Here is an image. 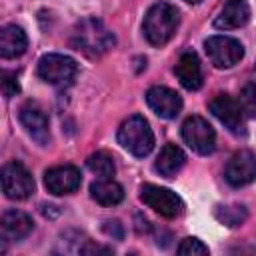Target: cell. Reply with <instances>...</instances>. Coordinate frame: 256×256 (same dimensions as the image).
<instances>
[{
  "instance_id": "obj_1",
  "label": "cell",
  "mask_w": 256,
  "mask_h": 256,
  "mask_svg": "<svg viewBox=\"0 0 256 256\" xmlns=\"http://www.w3.org/2000/svg\"><path fill=\"white\" fill-rule=\"evenodd\" d=\"M116 44L112 30L98 18H84L74 26L72 32V46L90 58H98L106 54Z\"/></svg>"
},
{
  "instance_id": "obj_2",
  "label": "cell",
  "mask_w": 256,
  "mask_h": 256,
  "mask_svg": "<svg viewBox=\"0 0 256 256\" xmlns=\"http://www.w3.org/2000/svg\"><path fill=\"white\" fill-rule=\"evenodd\" d=\"M178 26H180V12L176 6L168 2L152 4L142 22L144 36L152 46H164L166 42H170Z\"/></svg>"
},
{
  "instance_id": "obj_3",
  "label": "cell",
  "mask_w": 256,
  "mask_h": 256,
  "mask_svg": "<svg viewBox=\"0 0 256 256\" xmlns=\"http://www.w3.org/2000/svg\"><path fill=\"white\" fill-rule=\"evenodd\" d=\"M118 144L136 158H144L154 148V134L148 120L140 114L128 116L118 128Z\"/></svg>"
},
{
  "instance_id": "obj_4",
  "label": "cell",
  "mask_w": 256,
  "mask_h": 256,
  "mask_svg": "<svg viewBox=\"0 0 256 256\" xmlns=\"http://www.w3.org/2000/svg\"><path fill=\"white\" fill-rule=\"evenodd\" d=\"M78 74V64L66 54H44L38 60V78L56 88H66L74 82Z\"/></svg>"
},
{
  "instance_id": "obj_5",
  "label": "cell",
  "mask_w": 256,
  "mask_h": 256,
  "mask_svg": "<svg viewBox=\"0 0 256 256\" xmlns=\"http://www.w3.org/2000/svg\"><path fill=\"white\" fill-rule=\"evenodd\" d=\"M180 134H182V140L186 142V146L200 156H208L216 148V132L208 124V120H204L202 116L186 118L180 128Z\"/></svg>"
},
{
  "instance_id": "obj_6",
  "label": "cell",
  "mask_w": 256,
  "mask_h": 256,
  "mask_svg": "<svg viewBox=\"0 0 256 256\" xmlns=\"http://www.w3.org/2000/svg\"><path fill=\"white\" fill-rule=\"evenodd\" d=\"M140 200L164 218H176L184 210V202L176 192L156 184H144L140 188Z\"/></svg>"
},
{
  "instance_id": "obj_7",
  "label": "cell",
  "mask_w": 256,
  "mask_h": 256,
  "mask_svg": "<svg viewBox=\"0 0 256 256\" xmlns=\"http://www.w3.org/2000/svg\"><path fill=\"white\" fill-rule=\"evenodd\" d=\"M204 50L216 68H232L244 58V46L240 40L224 34L210 36L204 42Z\"/></svg>"
},
{
  "instance_id": "obj_8",
  "label": "cell",
  "mask_w": 256,
  "mask_h": 256,
  "mask_svg": "<svg viewBox=\"0 0 256 256\" xmlns=\"http://www.w3.org/2000/svg\"><path fill=\"white\" fill-rule=\"evenodd\" d=\"M2 190L4 196L10 200H26L34 194V178L28 168L20 162H8L2 168Z\"/></svg>"
},
{
  "instance_id": "obj_9",
  "label": "cell",
  "mask_w": 256,
  "mask_h": 256,
  "mask_svg": "<svg viewBox=\"0 0 256 256\" xmlns=\"http://www.w3.org/2000/svg\"><path fill=\"white\" fill-rule=\"evenodd\" d=\"M210 112L220 120V124H224V128L236 136H244L246 134V126H244V110L240 106V102H236L232 96L228 94H216L210 102H208Z\"/></svg>"
},
{
  "instance_id": "obj_10",
  "label": "cell",
  "mask_w": 256,
  "mask_h": 256,
  "mask_svg": "<svg viewBox=\"0 0 256 256\" xmlns=\"http://www.w3.org/2000/svg\"><path fill=\"white\" fill-rule=\"evenodd\" d=\"M224 178L230 186L242 188L256 180V154L252 150H238L224 168Z\"/></svg>"
},
{
  "instance_id": "obj_11",
  "label": "cell",
  "mask_w": 256,
  "mask_h": 256,
  "mask_svg": "<svg viewBox=\"0 0 256 256\" xmlns=\"http://www.w3.org/2000/svg\"><path fill=\"white\" fill-rule=\"evenodd\" d=\"M80 184H82L80 170L76 166H72V164L54 166V168L46 170V174H44V186L54 196L72 194V192H76L80 188Z\"/></svg>"
},
{
  "instance_id": "obj_12",
  "label": "cell",
  "mask_w": 256,
  "mask_h": 256,
  "mask_svg": "<svg viewBox=\"0 0 256 256\" xmlns=\"http://www.w3.org/2000/svg\"><path fill=\"white\" fill-rule=\"evenodd\" d=\"M146 104L150 106V110L154 114H158L160 118L172 120L180 114L182 110V98L178 92H174L168 86H152L146 92Z\"/></svg>"
},
{
  "instance_id": "obj_13",
  "label": "cell",
  "mask_w": 256,
  "mask_h": 256,
  "mask_svg": "<svg viewBox=\"0 0 256 256\" xmlns=\"http://www.w3.org/2000/svg\"><path fill=\"white\" fill-rule=\"evenodd\" d=\"M250 20V6L246 0H226L214 18V28L234 30L246 26Z\"/></svg>"
},
{
  "instance_id": "obj_14",
  "label": "cell",
  "mask_w": 256,
  "mask_h": 256,
  "mask_svg": "<svg viewBox=\"0 0 256 256\" xmlns=\"http://www.w3.org/2000/svg\"><path fill=\"white\" fill-rule=\"evenodd\" d=\"M34 228L32 218L22 210H6L0 220V234L4 242H18L26 238Z\"/></svg>"
},
{
  "instance_id": "obj_15",
  "label": "cell",
  "mask_w": 256,
  "mask_h": 256,
  "mask_svg": "<svg viewBox=\"0 0 256 256\" xmlns=\"http://www.w3.org/2000/svg\"><path fill=\"white\" fill-rule=\"evenodd\" d=\"M174 74L186 90H198L202 86V66L196 52H182L174 66Z\"/></svg>"
},
{
  "instance_id": "obj_16",
  "label": "cell",
  "mask_w": 256,
  "mask_h": 256,
  "mask_svg": "<svg viewBox=\"0 0 256 256\" xmlns=\"http://www.w3.org/2000/svg\"><path fill=\"white\" fill-rule=\"evenodd\" d=\"M20 122L22 126L26 128V132L38 142V144H48L50 140V130H48V118L46 114L34 106V104H26L22 110H20Z\"/></svg>"
},
{
  "instance_id": "obj_17",
  "label": "cell",
  "mask_w": 256,
  "mask_h": 256,
  "mask_svg": "<svg viewBox=\"0 0 256 256\" xmlns=\"http://www.w3.org/2000/svg\"><path fill=\"white\" fill-rule=\"evenodd\" d=\"M28 48V36L26 32L16 24H6L0 30V56L4 60L18 58Z\"/></svg>"
},
{
  "instance_id": "obj_18",
  "label": "cell",
  "mask_w": 256,
  "mask_h": 256,
  "mask_svg": "<svg viewBox=\"0 0 256 256\" xmlns=\"http://www.w3.org/2000/svg\"><path fill=\"white\" fill-rule=\"evenodd\" d=\"M184 164H186V154L182 152V148L176 144H166L154 162V170L164 178H174L184 168Z\"/></svg>"
},
{
  "instance_id": "obj_19",
  "label": "cell",
  "mask_w": 256,
  "mask_h": 256,
  "mask_svg": "<svg viewBox=\"0 0 256 256\" xmlns=\"http://www.w3.org/2000/svg\"><path fill=\"white\" fill-rule=\"evenodd\" d=\"M90 198L102 206H116L124 200V188L112 178H98L90 184Z\"/></svg>"
},
{
  "instance_id": "obj_20",
  "label": "cell",
  "mask_w": 256,
  "mask_h": 256,
  "mask_svg": "<svg viewBox=\"0 0 256 256\" xmlns=\"http://www.w3.org/2000/svg\"><path fill=\"white\" fill-rule=\"evenodd\" d=\"M86 166H88V170H90L92 174H96L98 178H112L114 172H116L114 158H112L108 152H104V150L90 154L88 160H86Z\"/></svg>"
},
{
  "instance_id": "obj_21",
  "label": "cell",
  "mask_w": 256,
  "mask_h": 256,
  "mask_svg": "<svg viewBox=\"0 0 256 256\" xmlns=\"http://www.w3.org/2000/svg\"><path fill=\"white\" fill-rule=\"evenodd\" d=\"M246 216L248 212H246V206L242 204H230V206L216 208V218L226 226H240L246 220Z\"/></svg>"
},
{
  "instance_id": "obj_22",
  "label": "cell",
  "mask_w": 256,
  "mask_h": 256,
  "mask_svg": "<svg viewBox=\"0 0 256 256\" xmlns=\"http://www.w3.org/2000/svg\"><path fill=\"white\" fill-rule=\"evenodd\" d=\"M176 252L182 254V256H204V254H208L210 250H208V246H206L202 240H198V238H194V236H188V238H184V240L178 244Z\"/></svg>"
},
{
  "instance_id": "obj_23",
  "label": "cell",
  "mask_w": 256,
  "mask_h": 256,
  "mask_svg": "<svg viewBox=\"0 0 256 256\" xmlns=\"http://www.w3.org/2000/svg\"><path fill=\"white\" fill-rule=\"evenodd\" d=\"M240 106L244 110V114H248L250 118H256V84L250 82L240 90Z\"/></svg>"
},
{
  "instance_id": "obj_24",
  "label": "cell",
  "mask_w": 256,
  "mask_h": 256,
  "mask_svg": "<svg viewBox=\"0 0 256 256\" xmlns=\"http://www.w3.org/2000/svg\"><path fill=\"white\" fill-rule=\"evenodd\" d=\"M2 92L6 98H12L20 92V86H18V80H16V74L12 72H2Z\"/></svg>"
},
{
  "instance_id": "obj_25",
  "label": "cell",
  "mask_w": 256,
  "mask_h": 256,
  "mask_svg": "<svg viewBox=\"0 0 256 256\" xmlns=\"http://www.w3.org/2000/svg\"><path fill=\"white\" fill-rule=\"evenodd\" d=\"M184 2H188V4H198V2H202V0H184Z\"/></svg>"
}]
</instances>
